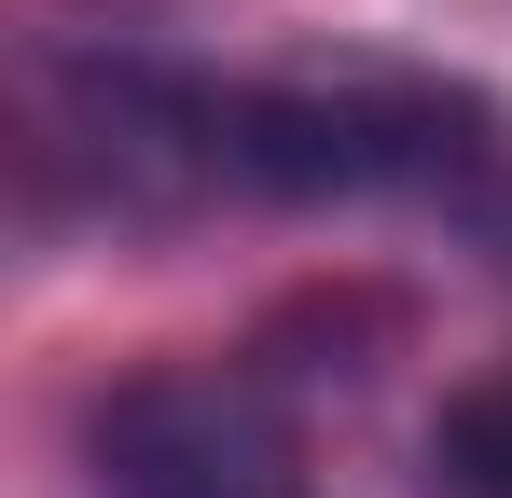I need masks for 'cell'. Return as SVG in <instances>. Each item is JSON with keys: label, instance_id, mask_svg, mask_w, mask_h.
I'll return each mask as SVG.
<instances>
[{"label": "cell", "instance_id": "cell-2", "mask_svg": "<svg viewBox=\"0 0 512 498\" xmlns=\"http://www.w3.org/2000/svg\"><path fill=\"white\" fill-rule=\"evenodd\" d=\"M84 498H319L263 374L153 360L84 402Z\"/></svg>", "mask_w": 512, "mask_h": 498}, {"label": "cell", "instance_id": "cell-3", "mask_svg": "<svg viewBox=\"0 0 512 498\" xmlns=\"http://www.w3.org/2000/svg\"><path fill=\"white\" fill-rule=\"evenodd\" d=\"M429 498H512V374L429 415Z\"/></svg>", "mask_w": 512, "mask_h": 498}, {"label": "cell", "instance_id": "cell-1", "mask_svg": "<svg viewBox=\"0 0 512 498\" xmlns=\"http://www.w3.org/2000/svg\"><path fill=\"white\" fill-rule=\"evenodd\" d=\"M84 180L111 222L194 208H416L512 277V125L429 70H180L84 56L42 111V208Z\"/></svg>", "mask_w": 512, "mask_h": 498}]
</instances>
